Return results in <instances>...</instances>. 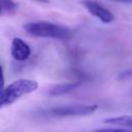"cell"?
Listing matches in <instances>:
<instances>
[{
  "label": "cell",
  "mask_w": 132,
  "mask_h": 132,
  "mask_svg": "<svg viewBox=\"0 0 132 132\" xmlns=\"http://www.w3.org/2000/svg\"><path fill=\"white\" fill-rule=\"evenodd\" d=\"M24 29L31 36L58 40H67L72 36L73 33L70 28L64 25L47 21H35L26 23L24 25Z\"/></svg>",
  "instance_id": "obj_1"
},
{
  "label": "cell",
  "mask_w": 132,
  "mask_h": 132,
  "mask_svg": "<svg viewBox=\"0 0 132 132\" xmlns=\"http://www.w3.org/2000/svg\"><path fill=\"white\" fill-rule=\"evenodd\" d=\"M38 82L30 78H20L5 86L0 94V106L4 107L14 103L22 96L37 90Z\"/></svg>",
  "instance_id": "obj_2"
},
{
  "label": "cell",
  "mask_w": 132,
  "mask_h": 132,
  "mask_svg": "<svg viewBox=\"0 0 132 132\" xmlns=\"http://www.w3.org/2000/svg\"><path fill=\"white\" fill-rule=\"evenodd\" d=\"M98 109L97 104H65L52 107L44 110V114L52 118H66V117H81L94 113Z\"/></svg>",
  "instance_id": "obj_3"
},
{
  "label": "cell",
  "mask_w": 132,
  "mask_h": 132,
  "mask_svg": "<svg viewBox=\"0 0 132 132\" xmlns=\"http://www.w3.org/2000/svg\"><path fill=\"white\" fill-rule=\"evenodd\" d=\"M81 4L85 6V8L95 18H97L98 20H100L102 23H111L114 20V15L113 13L107 9L104 5H102L101 3L94 1V0H84L81 2Z\"/></svg>",
  "instance_id": "obj_4"
},
{
  "label": "cell",
  "mask_w": 132,
  "mask_h": 132,
  "mask_svg": "<svg viewBox=\"0 0 132 132\" xmlns=\"http://www.w3.org/2000/svg\"><path fill=\"white\" fill-rule=\"evenodd\" d=\"M31 47L30 45L24 41L22 38L15 37L11 41V46H10V54L11 57L19 62H24L28 60L31 56Z\"/></svg>",
  "instance_id": "obj_5"
},
{
  "label": "cell",
  "mask_w": 132,
  "mask_h": 132,
  "mask_svg": "<svg viewBox=\"0 0 132 132\" xmlns=\"http://www.w3.org/2000/svg\"><path fill=\"white\" fill-rule=\"evenodd\" d=\"M79 86H80L79 81L59 84V85H56L53 88H51L47 92V95H50V96H61V95H64V94H68V93L74 91L75 89H77Z\"/></svg>",
  "instance_id": "obj_6"
},
{
  "label": "cell",
  "mask_w": 132,
  "mask_h": 132,
  "mask_svg": "<svg viewBox=\"0 0 132 132\" xmlns=\"http://www.w3.org/2000/svg\"><path fill=\"white\" fill-rule=\"evenodd\" d=\"M103 122L105 124L132 129V116H120V117L108 118V119L103 120Z\"/></svg>",
  "instance_id": "obj_7"
},
{
  "label": "cell",
  "mask_w": 132,
  "mask_h": 132,
  "mask_svg": "<svg viewBox=\"0 0 132 132\" xmlns=\"http://www.w3.org/2000/svg\"><path fill=\"white\" fill-rule=\"evenodd\" d=\"M0 14L4 15H12L19 9V4L14 0H0Z\"/></svg>",
  "instance_id": "obj_8"
},
{
  "label": "cell",
  "mask_w": 132,
  "mask_h": 132,
  "mask_svg": "<svg viewBox=\"0 0 132 132\" xmlns=\"http://www.w3.org/2000/svg\"><path fill=\"white\" fill-rule=\"evenodd\" d=\"M112 1H118V2H125V3H132V0H112Z\"/></svg>",
  "instance_id": "obj_9"
}]
</instances>
